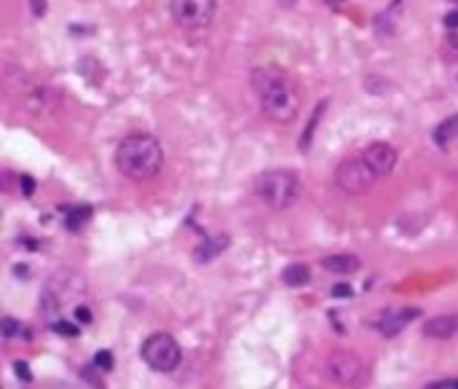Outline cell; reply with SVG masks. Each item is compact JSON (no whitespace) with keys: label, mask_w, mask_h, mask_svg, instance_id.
Listing matches in <instances>:
<instances>
[{"label":"cell","mask_w":458,"mask_h":389,"mask_svg":"<svg viewBox=\"0 0 458 389\" xmlns=\"http://www.w3.org/2000/svg\"><path fill=\"white\" fill-rule=\"evenodd\" d=\"M19 183H22V188H24V196H33L35 194V180L33 177H22V180H19Z\"/></svg>","instance_id":"obj_25"},{"label":"cell","mask_w":458,"mask_h":389,"mask_svg":"<svg viewBox=\"0 0 458 389\" xmlns=\"http://www.w3.org/2000/svg\"><path fill=\"white\" fill-rule=\"evenodd\" d=\"M161 167H164V151H161V142L153 135L137 132V135H129L121 140L119 151H116V169L123 177L145 183L158 175Z\"/></svg>","instance_id":"obj_2"},{"label":"cell","mask_w":458,"mask_h":389,"mask_svg":"<svg viewBox=\"0 0 458 389\" xmlns=\"http://www.w3.org/2000/svg\"><path fill=\"white\" fill-rule=\"evenodd\" d=\"M445 27H458V11H453V14L445 17Z\"/></svg>","instance_id":"obj_27"},{"label":"cell","mask_w":458,"mask_h":389,"mask_svg":"<svg viewBox=\"0 0 458 389\" xmlns=\"http://www.w3.org/2000/svg\"><path fill=\"white\" fill-rule=\"evenodd\" d=\"M89 215H91V210H89V207L72 210V213L68 215V220H65V223H68V229H78V226H81L84 220H89Z\"/></svg>","instance_id":"obj_18"},{"label":"cell","mask_w":458,"mask_h":389,"mask_svg":"<svg viewBox=\"0 0 458 389\" xmlns=\"http://www.w3.org/2000/svg\"><path fill=\"white\" fill-rule=\"evenodd\" d=\"M142 360L151 365L153 371L158 373H171L177 365H180V360H183V349H180V344H177V338L169 336V333H153L142 341Z\"/></svg>","instance_id":"obj_6"},{"label":"cell","mask_w":458,"mask_h":389,"mask_svg":"<svg viewBox=\"0 0 458 389\" xmlns=\"http://www.w3.org/2000/svg\"><path fill=\"white\" fill-rule=\"evenodd\" d=\"M333 296H335V298H351V287H349V284H335V287H333Z\"/></svg>","instance_id":"obj_24"},{"label":"cell","mask_w":458,"mask_h":389,"mask_svg":"<svg viewBox=\"0 0 458 389\" xmlns=\"http://www.w3.org/2000/svg\"><path fill=\"white\" fill-rule=\"evenodd\" d=\"M252 89L260 97V110L273 124H292L300 113V91L287 73L276 68H257L252 73Z\"/></svg>","instance_id":"obj_1"},{"label":"cell","mask_w":458,"mask_h":389,"mask_svg":"<svg viewBox=\"0 0 458 389\" xmlns=\"http://www.w3.org/2000/svg\"><path fill=\"white\" fill-rule=\"evenodd\" d=\"M335 3H340V0H335Z\"/></svg>","instance_id":"obj_28"},{"label":"cell","mask_w":458,"mask_h":389,"mask_svg":"<svg viewBox=\"0 0 458 389\" xmlns=\"http://www.w3.org/2000/svg\"><path fill=\"white\" fill-rule=\"evenodd\" d=\"M322 268L333 271V274H340V277H346V274H354L356 268H359V258H356V255H351V252L327 255V258L322 261Z\"/></svg>","instance_id":"obj_13"},{"label":"cell","mask_w":458,"mask_h":389,"mask_svg":"<svg viewBox=\"0 0 458 389\" xmlns=\"http://www.w3.org/2000/svg\"><path fill=\"white\" fill-rule=\"evenodd\" d=\"M378 180L375 169L365 161V156H351V159H343L335 169V183H338L340 191L351 196L367 194L373 188V183Z\"/></svg>","instance_id":"obj_8"},{"label":"cell","mask_w":458,"mask_h":389,"mask_svg":"<svg viewBox=\"0 0 458 389\" xmlns=\"http://www.w3.org/2000/svg\"><path fill=\"white\" fill-rule=\"evenodd\" d=\"M429 389H458V379H445V381H434Z\"/></svg>","instance_id":"obj_23"},{"label":"cell","mask_w":458,"mask_h":389,"mask_svg":"<svg viewBox=\"0 0 458 389\" xmlns=\"http://www.w3.org/2000/svg\"><path fill=\"white\" fill-rule=\"evenodd\" d=\"M362 156H365V161L373 167L378 177L391 175V169H394V164H397V151L391 148L389 142H373V145H367Z\"/></svg>","instance_id":"obj_9"},{"label":"cell","mask_w":458,"mask_h":389,"mask_svg":"<svg viewBox=\"0 0 458 389\" xmlns=\"http://www.w3.org/2000/svg\"><path fill=\"white\" fill-rule=\"evenodd\" d=\"M54 333L75 338L78 333H81V328H78V325H72V322H68V319H65V322H62V319H56V322H54Z\"/></svg>","instance_id":"obj_17"},{"label":"cell","mask_w":458,"mask_h":389,"mask_svg":"<svg viewBox=\"0 0 458 389\" xmlns=\"http://www.w3.org/2000/svg\"><path fill=\"white\" fill-rule=\"evenodd\" d=\"M22 333H24V330H22V328H19V325L11 317L3 319V336L8 338V341H11L14 336H22Z\"/></svg>","instance_id":"obj_19"},{"label":"cell","mask_w":458,"mask_h":389,"mask_svg":"<svg viewBox=\"0 0 458 389\" xmlns=\"http://www.w3.org/2000/svg\"><path fill=\"white\" fill-rule=\"evenodd\" d=\"M458 140V116H450V119H445L437 129H434V142L440 145V148H448L450 142Z\"/></svg>","instance_id":"obj_14"},{"label":"cell","mask_w":458,"mask_h":389,"mask_svg":"<svg viewBox=\"0 0 458 389\" xmlns=\"http://www.w3.org/2000/svg\"><path fill=\"white\" fill-rule=\"evenodd\" d=\"M86 293V282L78 271H56L51 274V280L46 282V290H43V309L49 314H59L62 309L68 306H75L78 298H84Z\"/></svg>","instance_id":"obj_4"},{"label":"cell","mask_w":458,"mask_h":389,"mask_svg":"<svg viewBox=\"0 0 458 389\" xmlns=\"http://www.w3.org/2000/svg\"><path fill=\"white\" fill-rule=\"evenodd\" d=\"M94 365H97L100 371H110V368H113V354L110 352H97L94 354Z\"/></svg>","instance_id":"obj_20"},{"label":"cell","mask_w":458,"mask_h":389,"mask_svg":"<svg viewBox=\"0 0 458 389\" xmlns=\"http://www.w3.org/2000/svg\"><path fill=\"white\" fill-rule=\"evenodd\" d=\"M324 107H327V102H319L316 105V110H314V116H311V121H308V126H305V135L300 137V151H308V145H311V137H314V132H316V124H319V119L324 116Z\"/></svg>","instance_id":"obj_16"},{"label":"cell","mask_w":458,"mask_h":389,"mask_svg":"<svg viewBox=\"0 0 458 389\" xmlns=\"http://www.w3.org/2000/svg\"><path fill=\"white\" fill-rule=\"evenodd\" d=\"M324 379L340 387H362L367 381V365L359 354L349 349H335L324 360Z\"/></svg>","instance_id":"obj_5"},{"label":"cell","mask_w":458,"mask_h":389,"mask_svg":"<svg viewBox=\"0 0 458 389\" xmlns=\"http://www.w3.org/2000/svg\"><path fill=\"white\" fill-rule=\"evenodd\" d=\"M424 333L429 338H450L458 333V317L456 314H440V317L426 319Z\"/></svg>","instance_id":"obj_10"},{"label":"cell","mask_w":458,"mask_h":389,"mask_svg":"<svg viewBox=\"0 0 458 389\" xmlns=\"http://www.w3.org/2000/svg\"><path fill=\"white\" fill-rule=\"evenodd\" d=\"M14 371H17L19 379L33 381V373H30V368H27V363H24V360H17V363H14Z\"/></svg>","instance_id":"obj_21"},{"label":"cell","mask_w":458,"mask_h":389,"mask_svg":"<svg viewBox=\"0 0 458 389\" xmlns=\"http://www.w3.org/2000/svg\"><path fill=\"white\" fill-rule=\"evenodd\" d=\"M75 322L78 325H91V312L86 306H75Z\"/></svg>","instance_id":"obj_22"},{"label":"cell","mask_w":458,"mask_h":389,"mask_svg":"<svg viewBox=\"0 0 458 389\" xmlns=\"http://www.w3.org/2000/svg\"><path fill=\"white\" fill-rule=\"evenodd\" d=\"M282 280H284V284H289V287H300V284L311 282V271H308V266H303V264H292L282 271Z\"/></svg>","instance_id":"obj_15"},{"label":"cell","mask_w":458,"mask_h":389,"mask_svg":"<svg viewBox=\"0 0 458 389\" xmlns=\"http://www.w3.org/2000/svg\"><path fill=\"white\" fill-rule=\"evenodd\" d=\"M169 14L183 30H206L215 22L217 0H169Z\"/></svg>","instance_id":"obj_7"},{"label":"cell","mask_w":458,"mask_h":389,"mask_svg":"<svg viewBox=\"0 0 458 389\" xmlns=\"http://www.w3.org/2000/svg\"><path fill=\"white\" fill-rule=\"evenodd\" d=\"M228 245H231L228 234L206 236V239H204V245H201L199 250H196L193 255H196V261H199V264H209V261H212V258H217V255H220V252H222L225 247H228Z\"/></svg>","instance_id":"obj_12"},{"label":"cell","mask_w":458,"mask_h":389,"mask_svg":"<svg viewBox=\"0 0 458 389\" xmlns=\"http://www.w3.org/2000/svg\"><path fill=\"white\" fill-rule=\"evenodd\" d=\"M300 180L289 169H266L254 180V196L263 199L271 210H287L300 199Z\"/></svg>","instance_id":"obj_3"},{"label":"cell","mask_w":458,"mask_h":389,"mask_svg":"<svg viewBox=\"0 0 458 389\" xmlns=\"http://www.w3.org/2000/svg\"><path fill=\"white\" fill-rule=\"evenodd\" d=\"M453 3H458V0H453Z\"/></svg>","instance_id":"obj_29"},{"label":"cell","mask_w":458,"mask_h":389,"mask_svg":"<svg viewBox=\"0 0 458 389\" xmlns=\"http://www.w3.org/2000/svg\"><path fill=\"white\" fill-rule=\"evenodd\" d=\"M413 317H421V309H402V312H397V314H386V319L378 325V330H381L383 336H397L405 325L413 322Z\"/></svg>","instance_id":"obj_11"},{"label":"cell","mask_w":458,"mask_h":389,"mask_svg":"<svg viewBox=\"0 0 458 389\" xmlns=\"http://www.w3.org/2000/svg\"><path fill=\"white\" fill-rule=\"evenodd\" d=\"M33 3V17H43L46 14V0H30Z\"/></svg>","instance_id":"obj_26"}]
</instances>
